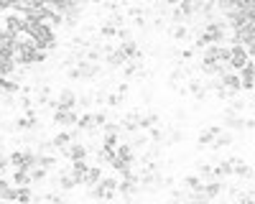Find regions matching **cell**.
I'll return each mask as SVG.
<instances>
[{
	"instance_id": "6da1fadb",
	"label": "cell",
	"mask_w": 255,
	"mask_h": 204,
	"mask_svg": "<svg viewBox=\"0 0 255 204\" xmlns=\"http://www.w3.org/2000/svg\"><path fill=\"white\" fill-rule=\"evenodd\" d=\"M118 181H120V176H102V181L90 189V197L95 202H105V204L113 202L118 197Z\"/></svg>"
},
{
	"instance_id": "7a4b0ae2",
	"label": "cell",
	"mask_w": 255,
	"mask_h": 204,
	"mask_svg": "<svg viewBox=\"0 0 255 204\" xmlns=\"http://www.w3.org/2000/svg\"><path fill=\"white\" fill-rule=\"evenodd\" d=\"M230 56V46L225 44H212L204 51H199V64L202 67H217V64H227Z\"/></svg>"
},
{
	"instance_id": "3957f363",
	"label": "cell",
	"mask_w": 255,
	"mask_h": 204,
	"mask_svg": "<svg viewBox=\"0 0 255 204\" xmlns=\"http://www.w3.org/2000/svg\"><path fill=\"white\" fill-rule=\"evenodd\" d=\"M10 158V166L13 169H20V171H31L36 163H38V153L36 151H28V148H15L8 153Z\"/></svg>"
},
{
	"instance_id": "277c9868",
	"label": "cell",
	"mask_w": 255,
	"mask_h": 204,
	"mask_svg": "<svg viewBox=\"0 0 255 204\" xmlns=\"http://www.w3.org/2000/svg\"><path fill=\"white\" fill-rule=\"evenodd\" d=\"M33 41H36V49H44V51H56L59 49V44H56V31L51 28V26H46V23H41L38 28H36V33H33Z\"/></svg>"
},
{
	"instance_id": "5b68a950",
	"label": "cell",
	"mask_w": 255,
	"mask_h": 204,
	"mask_svg": "<svg viewBox=\"0 0 255 204\" xmlns=\"http://www.w3.org/2000/svg\"><path fill=\"white\" fill-rule=\"evenodd\" d=\"M0 20H3V33L15 38L20 31H23V13H15V10H5L0 13Z\"/></svg>"
},
{
	"instance_id": "8992f818",
	"label": "cell",
	"mask_w": 255,
	"mask_h": 204,
	"mask_svg": "<svg viewBox=\"0 0 255 204\" xmlns=\"http://www.w3.org/2000/svg\"><path fill=\"white\" fill-rule=\"evenodd\" d=\"M248 61H250V56H248V49H245V46H240V44H232V46H230V56H227L230 69L240 72V69H245Z\"/></svg>"
},
{
	"instance_id": "52a82bcc",
	"label": "cell",
	"mask_w": 255,
	"mask_h": 204,
	"mask_svg": "<svg viewBox=\"0 0 255 204\" xmlns=\"http://www.w3.org/2000/svg\"><path fill=\"white\" fill-rule=\"evenodd\" d=\"M82 74V82H95L102 77V64H97V61H87V59H82L74 64Z\"/></svg>"
},
{
	"instance_id": "ba28073f",
	"label": "cell",
	"mask_w": 255,
	"mask_h": 204,
	"mask_svg": "<svg viewBox=\"0 0 255 204\" xmlns=\"http://www.w3.org/2000/svg\"><path fill=\"white\" fill-rule=\"evenodd\" d=\"M61 158H67V161H82V158H87L90 151H87V143H82V140H72L67 148H61L59 151Z\"/></svg>"
},
{
	"instance_id": "9c48e42d",
	"label": "cell",
	"mask_w": 255,
	"mask_h": 204,
	"mask_svg": "<svg viewBox=\"0 0 255 204\" xmlns=\"http://www.w3.org/2000/svg\"><path fill=\"white\" fill-rule=\"evenodd\" d=\"M77 120H79V110H61V107L54 110V125H59L61 130L74 128Z\"/></svg>"
},
{
	"instance_id": "30bf717a",
	"label": "cell",
	"mask_w": 255,
	"mask_h": 204,
	"mask_svg": "<svg viewBox=\"0 0 255 204\" xmlns=\"http://www.w3.org/2000/svg\"><path fill=\"white\" fill-rule=\"evenodd\" d=\"M54 100H56V107L61 110H77V92L72 87H61Z\"/></svg>"
},
{
	"instance_id": "8fae6325",
	"label": "cell",
	"mask_w": 255,
	"mask_h": 204,
	"mask_svg": "<svg viewBox=\"0 0 255 204\" xmlns=\"http://www.w3.org/2000/svg\"><path fill=\"white\" fill-rule=\"evenodd\" d=\"M138 122H140V112H138V110L125 112V115L120 117V128H123V135H128V133H138V130H140V128H138Z\"/></svg>"
},
{
	"instance_id": "7c38bea8",
	"label": "cell",
	"mask_w": 255,
	"mask_h": 204,
	"mask_svg": "<svg viewBox=\"0 0 255 204\" xmlns=\"http://www.w3.org/2000/svg\"><path fill=\"white\" fill-rule=\"evenodd\" d=\"M118 49L123 51V56L130 61V59H143V51H140V44H138V38H130V41H120Z\"/></svg>"
},
{
	"instance_id": "4fadbf2b",
	"label": "cell",
	"mask_w": 255,
	"mask_h": 204,
	"mask_svg": "<svg viewBox=\"0 0 255 204\" xmlns=\"http://www.w3.org/2000/svg\"><path fill=\"white\" fill-rule=\"evenodd\" d=\"M222 130H225L222 125H209L207 130H202L199 138H197V148H209V146H212V140H215Z\"/></svg>"
},
{
	"instance_id": "5bb4252c",
	"label": "cell",
	"mask_w": 255,
	"mask_h": 204,
	"mask_svg": "<svg viewBox=\"0 0 255 204\" xmlns=\"http://www.w3.org/2000/svg\"><path fill=\"white\" fill-rule=\"evenodd\" d=\"M232 176L253 181V179H255V171L250 169V163H245L243 158H232Z\"/></svg>"
},
{
	"instance_id": "9a60e30c",
	"label": "cell",
	"mask_w": 255,
	"mask_h": 204,
	"mask_svg": "<svg viewBox=\"0 0 255 204\" xmlns=\"http://www.w3.org/2000/svg\"><path fill=\"white\" fill-rule=\"evenodd\" d=\"M102 166H97V163H90V169L84 171V179H82V187H87V189H92L95 184H100L102 181Z\"/></svg>"
},
{
	"instance_id": "2e32d148",
	"label": "cell",
	"mask_w": 255,
	"mask_h": 204,
	"mask_svg": "<svg viewBox=\"0 0 255 204\" xmlns=\"http://www.w3.org/2000/svg\"><path fill=\"white\" fill-rule=\"evenodd\" d=\"M102 61H105V64H108L110 69H123V67L128 64V59L123 56V51H120L118 46H115L110 54H105V59H102Z\"/></svg>"
},
{
	"instance_id": "e0dca14e",
	"label": "cell",
	"mask_w": 255,
	"mask_h": 204,
	"mask_svg": "<svg viewBox=\"0 0 255 204\" xmlns=\"http://www.w3.org/2000/svg\"><path fill=\"white\" fill-rule=\"evenodd\" d=\"M220 85H222L225 90H230L232 95H238V92H243V87H240V74H232V72L222 74V77H220Z\"/></svg>"
},
{
	"instance_id": "ac0fdd59",
	"label": "cell",
	"mask_w": 255,
	"mask_h": 204,
	"mask_svg": "<svg viewBox=\"0 0 255 204\" xmlns=\"http://www.w3.org/2000/svg\"><path fill=\"white\" fill-rule=\"evenodd\" d=\"M115 158H118V161H125V163H133V161H135V151H133L130 143L123 140L120 146L115 148Z\"/></svg>"
},
{
	"instance_id": "d6986e66",
	"label": "cell",
	"mask_w": 255,
	"mask_h": 204,
	"mask_svg": "<svg viewBox=\"0 0 255 204\" xmlns=\"http://www.w3.org/2000/svg\"><path fill=\"white\" fill-rule=\"evenodd\" d=\"M232 140H235V135H232V130H222L215 140H212V151H222V148H227V146H232Z\"/></svg>"
},
{
	"instance_id": "ffe728a7",
	"label": "cell",
	"mask_w": 255,
	"mask_h": 204,
	"mask_svg": "<svg viewBox=\"0 0 255 204\" xmlns=\"http://www.w3.org/2000/svg\"><path fill=\"white\" fill-rule=\"evenodd\" d=\"M18 64H15V59L13 56H5V54H0V77H10L15 74Z\"/></svg>"
},
{
	"instance_id": "44dd1931",
	"label": "cell",
	"mask_w": 255,
	"mask_h": 204,
	"mask_svg": "<svg viewBox=\"0 0 255 204\" xmlns=\"http://www.w3.org/2000/svg\"><path fill=\"white\" fill-rule=\"evenodd\" d=\"M0 199L15 202V187H13V181H8L5 176H0Z\"/></svg>"
},
{
	"instance_id": "7402d4cb",
	"label": "cell",
	"mask_w": 255,
	"mask_h": 204,
	"mask_svg": "<svg viewBox=\"0 0 255 204\" xmlns=\"http://www.w3.org/2000/svg\"><path fill=\"white\" fill-rule=\"evenodd\" d=\"M232 176V158H222L215 163V179H227Z\"/></svg>"
},
{
	"instance_id": "603a6c76",
	"label": "cell",
	"mask_w": 255,
	"mask_h": 204,
	"mask_svg": "<svg viewBox=\"0 0 255 204\" xmlns=\"http://www.w3.org/2000/svg\"><path fill=\"white\" fill-rule=\"evenodd\" d=\"M69 143H72V135H69V130H59V133L51 138V146H54V151H56V153H59L61 148H67Z\"/></svg>"
},
{
	"instance_id": "cb8c5ba5",
	"label": "cell",
	"mask_w": 255,
	"mask_h": 204,
	"mask_svg": "<svg viewBox=\"0 0 255 204\" xmlns=\"http://www.w3.org/2000/svg\"><path fill=\"white\" fill-rule=\"evenodd\" d=\"M69 169H72L74 179L82 184V179H84V171L90 169V161H87V158H82V161H69Z\"/></svg>"
},
{
	"instance_id": "d4e9b609",
	"label": "cell",
	"mask_w": 255,
	"mask_h": 204,
	"mask_svg": "<svg viewBox=\"0 0 255 204\" xmlns=\"http://www.w3.org/2000/svg\"><path fill=\"white\" fill-rule=\"evenodd\" d=\"M181 187H184L186 192H199V189L204 187V181H202L197 174H189V176L181 179Z\"/></svg>"
},
{
	"instance_id": "484cf974",
	"label": "cell",
	"mask_w": 255,
	"mask_h": 204,
	"mask_svg": "<svg viewBox=\"0 0 255 204\" xmlns=\"http://www.w3.org/2000/svg\"><path fill=\"white\" fill-rule=\"evenodd\" d=\"M161 120V115L158 112H140V122H138V128L140 130H151V128H156V122Z\"/></svg>"
},
{
	"instance_id": "4316f807",
	"label": "cell",
	"mask_w": 255,
	"mask_h": 204,
	"mask_svg": "<svg viewBox=\"0 0 255 204\" xmlns=\"http://www.w3.org/2000/svg\"><path fill=\"white\" fill-rule=\"evenodd\" d=\"M33 189L31 187H15V202L18 204H33Z\"/></svg>"
},
{
	"instance_id": "83f0119b",
	"label": "cell",
	"mask_w": 255,
	"mask_h": 204,
	"mask_svg": "<svg viewBox=\"0 0 255 204\" xmlns=\"http://www.w3.org/2000/svg\"><path fill=\"white\" fill-rule=\"evenodd\" d=\"M10 181L15 184V187H31V174L28 171H20V169H13V176H10Z\"/></svg>"
},
{
	"instance_id": "f1b7e54d",
	"label": "cell",
	"mask_w": 255,
	"mask_h": 204,
	"mask_svg": "<svg viewBox=\"0 0 255 204\" xmlns=\"http://www.w3.org/2000/svg\"><path fill=\"white\" fill-rule=\"evenodd\" d=\"M171 38H174V41H186V38H189V26H186V23H176V26L171 28Z\"/></svg>"
},
{
	"instance_id": "f546056e",
	"label": "cell",
	"mask_w": 255,
	"mask_h": 204,
	"mask_svg": "<svg viewBox=\"0 0 255 204\" xmlns=\"http://www.w3.org/2000/svg\"><path fill=\"white\" fill-rule=\"evenodd\" d=\"M120 143H123V135H102V148L108 151H115Z\"/></svg>"
},
{
	"instance_id": "4dcf8cb0",
	"label": "cell",
	"mask_w": 255,
	"mask_h": 204,
	"mask_svg": "<svg viewBox=\"0 0 255 204\" xmlns=\"http://www.w3.org/2000/svg\"><path fill=\"white\" fill-rule=\"evenodd\" d=\"M28 174H31V181H33V184H38V181H46V179H49V171H46L44 166H38V163H36V166H33Z\"/></svg>"
},
{
	"instance_id": "1f68e13d",
	"label": "cell",
	"mask_w": 255,
	"mask_h": 204,
	"mask_svg": "<svg viewBox=\"0 0 255 204\" xmlns=\"http://www.w3.org/2000/svg\"><path fill=\"white\" fill-rule=\"evenodd\" d=\"M123 102H125V97H123V95H118V92H113V95H108L105 105H108V107H120Z\"/></svg>"
},
{
	"instance_id": "d6a6232c",
	"label": "cell",
	"mask_w": 255,
	"mask_h": 204,
	"mask_svg": "<svg viewBox=\"0 0 255 204\" xmlns=\"http://www.w3.org/2000/svg\"><path fill=\"white\" fill-rule=\"evenodd\" d=\"M108 120H110V112H108V110H100V112H95V128H102Z\"/></svg>"
},
{
	"instance_id": "836d02e7",
	"label": "cell",
	"mask_w": 255,
	"mask_h": 204,
	"mask_svg": "<svg viewBox=\"0 0 255 204\" xmlns=\"http://www.w3.org/2000/svg\"><path fill=\"white\" fill-rule=\"evenodd\" d=\"M8 169H10V158H8V153L0 151V176H5Z\"/></svg>"
},
{
	"instance_id": "e575fe53",
	"label": "cell",
	"mask_w": 255,
	"mask_h": 204,
	"mask_svg": "<svg viewBox=\"0 0 255 204\" xmlns=\"http://www.w3.org/2000/svg\"><path fill=\"white\" fill-rule=\"evenodd\" d=\"M232 204H255V197H253V194H248V192L243 189V194H240L235 202H232Z\"/></svg>"
},
{
	"instance_id": "d590c367",
	"label": "cell",
	"mask_w": 255,
	"mask_h": 204,
	"mask_svg": "<svg viewBox=\"0 0 255 204\" xmlns=\"http://www.w3.org/2000/svg\"><path fill=\"white\" fill-rule=\"evenodd\" d=\"M130 38H135V36H133V28L123 26V28L118 31V41H130Z\"/></svg>"
},
{
	"instance_id": "8d00e7d4",
	"label": "cell",
	"mask_w": 255,
	"mask_h": 204,
	"mask_svg": "<svg viewBox=\"0 0 255 204\" xmlns=\"http://www.w3.org/2000/svg\"><path fill=\"white\" fill-rule=\"evenodd\" d=\"M128 90H130V85H128V79H123V82H120V85H118V90H115V92L125 97V95H128Z\"/></svg>"
},
{
	"instance_id": "74e56055",
	"label": "cell",
	"mask_w": 255,
	"mask_h": 204,
	"mask_svg": "<svg viewBox=\"0 0 255 204\" xmlns=\"http://www.w3.org/2000/svg\"><path fill=\"white\" fill-rule=\"evenodd\" d=\"M67 77H69V79H74V82H77V79H82V74H79V69H77V67H69V69H67Z\"/></svg>"
},
{
	"instance_id": "f35d334b",
	"label": "cell",
	"mask_w": 255,
	"mask_h": 204,
	"mask_svg": "<svg viewBox=\"0 0 255 204\" xmlns=\"http://www.w3.org/2000/svg\"><path fill=\"white\" fill-rule=\"evenodd\" d=\"M245 49H248V56H250V59H255V41H250V44H245Z\"/></svg>"
},
{
	"instance_id": "ab89813d",
	"label": "cell",
	"mask_w": 255,
	"mask_h": 204,
	"mask_svg": "<svg viewBox=\"0 0 255 204\" xmlns=\"http://www.w3.org/2000/svg\"><path fill=\"white\" fill-rule=\"evenodd\" d=\"M245 130H255V117H245Z\"/></svg>"
},
{
	"instance_id": "60d3db41",
	"label": "cell",
	"mask_w": 255,
	"mask_h": 204,
	"mask_svg": "<svg viewBox=\"0 0 255 204\" xmlns=\"http://www.w3.org/2000/svg\"><path fill=\"white\" fill-rule=\"evenodd\" d=\"M181 3H189V5H199V3H204V0H181Z\"/></svg>"
},
{
	"instance_id": "b9f144b4",
	"label": "cell",
	"mask_w": 255,
	"mask_h": 204,
	"mask_svg": "<svg viewBox=\"0 0 255 204\" xmlns=\"http://www.w3.org/2000/svg\"><path fill=\"white\" fill-rule=\"evenodd\" d=\"M123 204H135V202H133V197H130V199H123Z\"/></svg>"
},
{
	"instance_id": "7bdbcfd3",
	"label": "cell",
	"mask_w": 255,
	"mask_h": 204,
	"mask_svg": "<svg viewBox=\"0 0 255 204\" xmlns=\"http://www.w3.org/2000/svg\"><path fill=\"white\" fill-rule=\"evenodd\" d=\"M0 36H3V20H0Z\"/></svg>"
}]
</instances>
